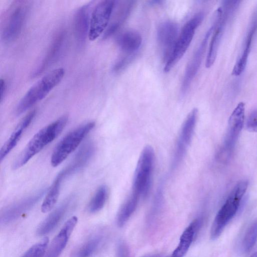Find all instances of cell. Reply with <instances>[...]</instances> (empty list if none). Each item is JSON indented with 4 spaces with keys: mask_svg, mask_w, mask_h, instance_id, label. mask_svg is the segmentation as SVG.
Here are the masks:
<instances>
[{
    "mask_svg": "<svg viewBox=\"0 0 257 257\" xmlns=\"http://www.w3.org/2000/svg\"><path fill=\"white\" fill-rule=\"evenodd\" d=\"M68 121L63 115L37 132L14 161L12 168L17 170L25 165L45 147L53 141L62 132Z\"/></svg>",
    "mask_w": 257,
    "mask_h": 257,
    "instance_id": "1",
    "label": "cell"
},
{
    "mask_svg": "<svg viewBox=\"0 0 257 257\" xmlns=\"http://www.w3.org/2000/svg\"><path fill=\"white\" fill-rule=\"evenodd\" d=\"M30 8V2L13 1L4 12L1 18V33L5 43H10L20 36Z\"/></svg>",
    "mask_w": 257,
    "mask_h": 257,
    "instance_id": "2",
    "label": "cell"
},
{
    "mask_svg": "<svg viewBox=\"0 0 257 257\" xmlns=\"http://www.w3.org/2000/svg\"><path fill=\"white\" fill-rule=\"evenodd\" d=\"M65 70L62 68L53 70L37 82L19 102L15 114L19 115L42 100L63 79Z\"/></svg>",
    "mask_w": 257,
    "mask_h": 257,
    "instance_id": "3",
    "label": "cell"
},
{
    "mask_svg": "<svg viewBox=\"0 0 257 257\" xmlns=\"http://www.w3.org/2000/svg\"><path fill=\"white\" fill-rule=\"evenodd\" d=\"M248 184L246 180L240 181L229 194L212 223L210 231V236L212 239L219 236L225 226L235 215L247 188Z\"/></svg>",
    "mask_w": 257,
    "mask_h": 257,
    "instance_id": "4",
    "label": "cell"
},
{
    "mask_svg": "<svg viewBox=\"0 0 257 257\" xmlns=\"http://www.w3.org/2000/svg\"><path fill=\"white\" fill-rule=\"evenodd\" d=\"M94 121L87 122L70 132L54 148L51 157V164L57 167L62 163L80 144L94 127Z\"/></svg>",
    "mask_w": 257,
    "mask_h": 257,
    "instance_id": "5",
    "label": "cell"
},
{
    "mask_svg": "<svg viewBox=\"0 0 257 257\" xmlns=\"http://www.w3.org/2000/svg\"><path fill=\"white\" fill-rule=\"evenodd\" d=\"M239 2L236 1H224L223 7L218 8L216 12L214 19L215 27L206 59V68L211 67L215 61L218 47L228 18L237 7Z\"/></svg>",
    "mask_w": 257,
    "mask_h": 257,
    "instance_id": "6",
    "label": "cell"
},
{
    "mask_svg": "<svg viewBox=\"0 0 257 257\" xmlns=\"http://www.w3.org/2000/svg\"><path fill=\"white\" fill-rule=\"evenodd\" d=\"M154 162V150L151 146H147L139 159L133 181L132 193L140 197L145 196L150 189Z\"/></svg>",
    "mask_w": 257,
    "mask_h": 257,
    "instance_id": "7",
    "label": "cell"
},
{
    "mask_svg": "<svg viewBox=\"0 0 257 257\" xmlns=\"http://www.w3.org/2000/svg\"><path fill=\"white\" fill-rule=\"evenodd\" d=\"M203 18V14L198 13L185 24L178 37L171 55L166 62L164 67L165 72H169L183 56Z\"/></svg>",
    "mask_w": 257,
    "mask_h": 257,
    "instance_id": "8",
    "label": "cell"
},
{
    "mask_svg": "<svg viewBox=\"0 0 257 257\" xmlns=\"http://www.w3.org/2000/svg\"><path fill=\"white\" fill-rule=\"evenodd\" d=\"M245 105L240 102L232 112L228 122L224 141L220 156L230 157L236 144L237 140L243 127L244 121Z\"/></svg>",
    "mask_w": 257,
    "mask_h": 257,
    "instance_id": "9",
    "label": "cell"
},
{
    "mask_svg": "<svg viewBox=\"0 0 257 257\" xmlns=\"http://www.w3.org/2000/svg\"><path fill=\"white\" fill-rule=\"evenodd\" d=\"M47 192V188L40 189L37 192L5 207L1 213V224L5 225L17 220L31 210L46 194Z\"/></svg>",
    "mask_w": 257,
    "mask_h": 257,
    "instance_id": "10",
    "label": "cell"
},
{
    "mask_svg": "<svg viewBox=\"0 0 257 257\" xmlns=\"http://www.w3.org/2000/svg\"><path fill=\"white\" fill-rule=\"evenodd\" d=\"M115 1L99 2L93 9L90 18L89 39L93 41L106 29L115 6Z\"/></svg>",
    "mask_w": 257,
    "mask_h": 257,
    "instance_id": "11",
    "label": "cell"
},
{
    "mask_svg": "<svg viewBox=\"0 0 257 257\" xmlns=\"http://www.w3.org/2000/svg\"><path fill=\"white\" fill-rule=\"evenodd\" d=\"M215 22L206 33L199 47L188 63L186 68L181 87V93L185 94L195 77L201 65L210 35L213 32Z\"/></svg>",
    "mask_w": 257,
    "mask_h": 257,
    "instance_id": "12",
    "label": "cell"
},
{
    "mask_svg": "<svg viewBox=\"0 0 257 257\" xmlns=\"http://www.w3.org/2000/svg\"><path fill=\"white\" fill-rule=\"evenodd\" d=\"M94 150V145L92 142H86L77 151L69 164L57 176L63 181L65 178L82 170L91 160Z\"/></svg>",
    "mask_w": 257,
    "mask_h": 257,
    "instance_id": "13",
    "label": "cell"
},
{
    "mask_svg": "<svg viewBox=\"0 0 257 257\" xmlns=\"http://www.w3.org/2000/svg\"><path fill=\"white\" fill-rule=\"evenodd\" d=\"M178 27L172 21L161 23L157 30V40L164 61L166 62L174 48L178 39Z\"/></svg>",
    "mask_w": 257,
    "mask_h": 257,
    "instance_id": "14",
    "label": "cell"
},
{
    "mask_svg": "<svg viewBox=\"0 0 257 257\" xmlns=\"http://www.w3.org/2000/svg\"><path fill=\"white\" fill-rule=\"evenodd\" d=\"M78 222L76 216L70 218L63 226L58 234L53 238L44 257H59L65 248L70 236Z\"/></svg>",
    "mask_w": 257,
    "mask_h": 257,
    "instance_id": "15",
    "label": "cell"
},
{
    "mask_svg": "<svg viewBox=\"0 0 257 257\" xmlns=\"http://www.w3.org/2000/svg\"><path fill=\"white\" fill-rule=\"evenodd\" d=\"M91 3L80 7L73 19V30L75 39L79 46L83 45L89 36Z\"/></svg>",
    "mask_w": 257,
    "mask_h": 257,
    "instance_id": "16",
    "label": "cell"
},
{
    "mask_svg": "<svg viewBox=\"0 0 257 257\" xmlns=\"http://www.w3.org/2000/svg\"><path fill=\"white\" fill-rule=\"evenodd\" d=\"M73 201V196L66 198L40 224L37 228V234L39 236H43L52 231L63 219Z\"/></svg>",
    "mask_w": 257,
    "mask_h": 257,
    "instance_id": "17",
    "label": "cell"
},
{
    "mask_svg": "<svg viewBox=\"0 0 257 257\" xmlns=\"http://www.w3.org/2000/svg\"><path fill=\"white\" fill-rule=\"evenodd\" d=\"M65 38L66 34L64 30H60L56 34L41 64L34 72L33 77L42 74L58 59L63 50Z\"/></svg>",
    "mask_w": 257,
    "mask_h": 257,
    "instance_id": "18",
    "label": "cell"
},
{
    "mask_svg": "<svg viewBox=\"0 0 257 257\" xmlns=\"http://www.w3.org/2000/svg\"><path fill=\"white\" fill-rule=\"evenodd\" d=\"M198 115V110L194 108L190 111L181 128L177 145L176 158L180 160L184 154L192 139Z\"/></svg>",
    "mask_w": 257,
    "mask_h": 257,
    "instance_id": "19",
    "label": "cell"
},
{
    "mask_svg": "<svg viewBox=\"0 0 257 257\" xmlns=\"http://www.w3.org/2000/svg\"><path fill=\"white\" fill-rule=\"evenodd\" d=\"M36 110H33L25 115L12 132L11 136L2 147L0 150V161L2 162L15 147L20 141L23 133L29 126L35 115Z\"/></svg>",
    "mask_w": 257,
    "mask_h": 257,
    "instance_id": "20",
    "label": "cell"
},
{
    "mask_svg": "<svg viewBox=\"0 0 257 257\" xmlns=\"http://www.w3.org/2000/svg\"><path fill=\"white\" fill-rule=\"evenodd\" d=\"M202 224V220H193L183 232L178 245L174 250L170 257H184L188 250L196 234Z\"/></svg>",
    "mask_w": 257,
    "mask_h": 257,
    "instance_id": "21",
    "label": "cell"
},
{
    "mask_svg": "<svg viewBox=\"0 0 257 257\" xmlns=\"http://www.w3.org/2000/svg\"><path fill=\"white\" fill-rule=\"evenodd\" d=\"M117 44L120 49L127 55L135 54L141 47L142 38L141 34L133 30H126L118 37Z\"/></svg>",
    "mask_w": 257,
    "mask_h": 257,
    "instance_id": "22",
    "label": "cell"
},
{
    "mask_svg": "<svg viewBox=\"0 0 257 257\" xmlns=\"http://www.w3.org/2000/svg\"><path fill=\"white\" fill-rule=\"evenodd\" d=\"M252 23L246 35L243 49L238 60L236 61L232 71L233 76L240 75L245 69L251 49V43L257 29V19Z\"/></svg>",
    "mask_w": 257,
    "mask_h": 257,
    "instance_id": "23",
    "label": "cell"
},
{
    "mask_svg": "<svg viewBox=\"0 0 257 257\" xmlns=\"http://www.w3.org/2000/svg\"><path fill=\"white\" fill-rule=\"evenodd\" d=\"M101 234L93 235L85 240L72 253L71 257H91L98 250L102 243Z\"/></svg>",
    "mask_w": 257,
    "mask_h": 257,
    "instance_id": "24",
    "label": "cell"
},
{
    "mask_svg": "<svg viewBox=\"0 0 257 257\" xmlns=\"http://www.w3.org/2000/svg\"><path fill=\"white\" fill-rule=\"evenodd\" d=\"M140 198L138 195L132 193L123 204L117 216V224L118 226H123L134 213L137 208Z\"/></svg>",
    "mask_w": 257,
    "mask_h": 257,
    "instance_id": "25",
    "label": "cell"
},
{
    "mask_svg": "<svg viewBox=\"0 0 257 257\" xmlns=\"http://www.w3.org/2000/svg\"><path fill=\"white\" fill-rule=\"evenodd\" d=\"M62 183L55 179L47 191L41 205V211L47 213L50 211L57 203Z\"/></svg>",
    "mask_w": 257,
    "mask_h": 257,
    "instance_id": "26",
    "label": "cell"
},
{
    "mask_svg": "<svg viewBox=\"0 0 257 257\" xmlns=\"http://www.w3.org/2000/svg\"><path fill=\"white\" fill-rule=\"evenodd\" d=\"M107 195V187L105 185L99 187L88 203L87 207L88 212L94 213L101 210L106 203Z\"/></svg>",
    "mask_w": 257,
    "mask_h": 257,
    "instance_id": "27",
    "label": "cell"
},
{
    "mask_svg": "<svg viewBox=\"0 0 257 257\" xmlns=\"http://www.w3.org/2000/svg\"><path fill=\"white\" fill-rule=\"evenodd\" d=\"M257 240V221L253 222L247 230L242 241V249L245 252L250 251Z\"/></svg>",
    "mask_w": 257,
    "mask_h": 257,
    "instance_id": "28",
    "label": "cell"
},
{
    "mask_svg": "<svg viewBox=\"0 0 257 257\" xmlns=\"http://www.w3.org/2000/svg\"><path fill=\"white\" fill-rule=\"evenodd\" d=\"M49 243V239L44 238L30 247L22 257H44Z\"/></svg>",
    "mask_w": 257,
    "mask_h": 257,
    "instance_id": "29",
    "label": "cell"
},
{
    "mask_svg": "<svg viewBox=\"0 0 257 257\" xmlns=\"http://www.w3.org/2000/svg\"><path fill=\"white\" fill-rule=\"evenodd\" d=\"M135 54L127 55L118 60L112 67L114 73H118L124 69L134 59Z\"/></svg>",
    "mask_w": 257,
    "mask_h": 257,
    "instance_id": "30",
    "label": "cell"
},
{
    "mask_svg": "<svg viewBox=\"0 0 257 257\" xmlns=\"http://www.w3.org/2000/svg\"><path fill=\"white\" fill-rule=\"evenodd\" d=\"M246 126L249 131L257 133V110L252 111L248 116Z\"/></svg>",
    "mask_w": 257,
    "mask_h": 257,
    "instance_id": "31",
    "label": "cell"
},
{
    "mask_svg": "<svg viewBox=\"0 0 257 257\" xmlns=\"http://www.w3.org/2000/svg\"><path fill=\"white\" fill-rule=\"evenodd\" d=\"M116 257H131L128 248L125 243H119L117 249Z\"/></svg>",
    "mask_w": 257,
    "mask_h": 257,
    "instance_id": "32",
    "label": "cell"
},
{
    "mask_svg": "<svg viewBox=\"0 0 257 257\" xmlns=\"http://www.w3.org/2000/svg\"><path fill=\"white\" fill-rule=\"evenodd\" d=\"M1 89H0V101L1 103L3 101L4 97L6 95L7 85L6 81L4 79H1L0 81Z\"/></svg>",
    "mask_w": 257,
    "mask_h": 257,
    "instance_id": "33",
    "label": "cell"
},
{
    "mask_svg": "<svg viewBox=\"0 0 257 257\" xmlns=\"http://www.w3.org/2000/svg\"><path fill=\"white\" fill-rule=\"evenodd\" d=\"M143 257H162L160 254H153L144 256Z\"/></svg>",
    "mask_w": 257,
    "mask_h": 257,
    "instance_id": "34",
    "label": "cell"
},
{
    "mask_svg": "<svg viewBox=\"0 0 257 257\" xmlns=\"http://www.w3.org/2000/svg\"><path fill=\"white\" fill-rule=\"evenodd\" d=\"M249 257H257V251L253 253Z\"/></svg>",
    "mask_w": 257,
    "mask_h": 257,
    "instance_id": "35",
    "label": "cell"
},
{
    "mask_svg": "<svg viewBox=\"0 0 257 257\" xmlns=\"http://www.w3.org/2000/svg\"><path fill=\"white\" fill-rule=\"evenodd\" d=\"M167 257H170V256H167Z\"/></svg>",
    "mask_w": 257,
    "mask_h": 257,
    "instance_id": "36",
    "label": "cell"
}]
</instances>
